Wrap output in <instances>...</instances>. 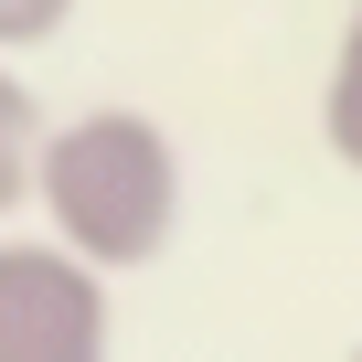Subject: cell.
<instances>
[{"label":"cell","mask_w":362,"mask_h":362,"mask_svg":"<svg viewBox=\"0 0 362 362\" xmlns=\"http://www.w3.org/2000/svg\"><path fill=\"white\" fill-rule=\"evenodd\" d=\"M75 0H0V43H54Z\"/></svg>","instance_id":"obj_5"},{"label":"cell","mask_w":362,"mask_h":362,"mask_svg":"<svg viewBox=\"0 0 362 362\" xmlns=\"http://www.w3.org/2000/svg\"><path fill=\"white\" fill-rule=\"evenodd\" d=\"M117 298L54 235H0V362H107Z\"/></svg>","instance_id":"obj_2"},{"label":"cell","mask_w":362,"mask_h":362,"mask_svg":"<svg viewBox=\"0 0 362 362\" xmlns=\"http://www.w3.org/2000/svg\"><path fill=\"white\" fill-rule=\"evenodd\" d=\"M33 203H43V235L64 256H86L96 277H128L181 224V149L139 107H86V117H64L43 139Z\"/></svg>","instance_id":"obj_1"},{"label":"cell","mask_w":362,"mask_h":362,"mask_svg":"<svg viewBox=\"0 0 362 362\" xmlns=\"http://www.w3.org/2000/svg\"><path fill=\"white\" fill-rule=\"evenodd\" d=\"M43 117H33V86L11 75V64H0V214H22L33 203V170H43Z\"/></svg>","instance_id":"obj_3"},{"label":"cell","mask_w":362,"mask_h":362,"mask_svg":"<svg viewBox=\"0 0 362 362\" xmlns=\"http://www.w3.org/2000/svg\"><path fill=\"white\" fill-rule=\"evenodd\" d=\"M320 139L341 170H362V0L341 22V54H330V86H320Z\"/></svg>","instance_id":"obj_4"}]
</instances>
